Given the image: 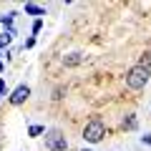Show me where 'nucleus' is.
<instances>
[{"mask_svg":"<svg viewBox=\"0 0 151 151\" xmlns=\"http://www.w3.org/2000/svg\"><path fill=\"white\" fill-rule=\"evenodd\" d=\"M43 126H30V129H28V134H30V136H40V134H43Z\"/></svg>","mask_w":151,"mask_h":151,"instance_id":"nucleus-9","label":"nucleus"},{"mask_svg":"<svg viewBox=\"0 0 151 151\" xmlns=\"http://www.w3.org/2000/svg\"><path fill=\"white\" fill-rule=\"evenodd\" d=\"M83 151H91V149H83Z\"/></svg>","mask_w":151,"mask_h":151,"instance_id":"nucleus-12","label":"nucleus"},{"mask_svg":"<svg viewBox=\"0 0 151 151\" xmlns=\"http://www.w3.org/2000/svg\"><path fill=\"white\" fill-rule=\"evenodd\" d=\"M28 96H30V88H28V86H18L15 91L10 93V98H8V101H10L13 106H20V103L28 101Z\"/></svg>","mask_w":151,"mask_h":151,"instance_id":"nucleus-4","label":"nucleus"},{"mask_svg":"<svg viewBox=\"0 0 151 151\" xmlns=\"http://www.w3.org/2000/svg\"><path fill=\"white\" fill-rule=\"evenodd\" d=\"M136 126H139V121H136V116H134V113H131V116H126V119H124V129L134 131Z\"/></svg>","mask_w":151,"mask_h":151,"instance_id":"nucleus-6","label":"nucleus"},{"mask_svg":"<svg viewBox=\"0 0 151 151\" xmlns=\"http://www.w3.org/2000/svg\"><path fill=\"white\" fill-rule=\"evenodd\" d=\"M45 149H50V151H68V141H65V136L60 134L58 129H50V131H45Z\"/></svg>","mask_w":151,"mask_h":151,"instance_id":"nucleus-3","label":"nucleus"},{"mask_svg":"<svg viewBox=\"0 0 151 151\" xmlns=\"http://www.w3.org/2000/svg\"><path fill=\"white\" fill-rule=\"evenodd\" d=\"M3 91H5V81H0V93H3Z\"/></svg>","mask_w":151,"mask_h":151,"instance_id":"nucleus-10","label":"nucleus"},{"mask_svg":"<svg viewBox=\"0 0 151 151\" xmlns=\"http://www.w3.org/2000/svg\"><path fill=\"white\" fill-rule=\"evenodd\" d=\"M139 65H144L146 70H151V48L144 50V55H141V63H139Z\"/></svg>","mask_w":151,"mask_h":151,"instance_id":"nucleus-7","label":"nucleus"},{"mask_svg":"<svg viewBox=\"0 0 151 151\" xmlns=\"http://www.w3.org/2000/svg\"><path fill=\"white\" fill-rule=\"evenodd\" d=\"M149 76H151V70H146L144 65H134V68H129V73H126V86H129L131 91H141V88L149 83Z\"/></svg>","mask_w":151,"mask_h":151,"instance_id":"nucleus-1","label":"nucleus"},{"mask_svg":"<svg viewBox=\"0 0 151 151\" xmlns=\"http://www.w3.org/2000/svg\"><path fill=\"white\" fill-rule=\"evenodd\" d=\"M0 70H3V63H0Z\"/></svg>","mask_w":151,"mask_h":151,"instance_id":"nucleus-11","label":"nucleus"},{"mask_svg":"<svg viewBox=\"0 0 151 151\" xmlns=\"http://www.w3.org/2000/svg\"><path fill=\"white\" fill-rule=\"evenodd\" d=\"M106 136V126H103V121L93 119L86 124V129H83V139L88 141V144H98V141Z\"/></svg>","mask_w":151,"mask_h":151,"instance_id":"nucleus-2","label":"nucleus"},{"mask_svg":"<svg viewBox=\"0 0 151 151\" xmlns=\"http://www.w3.org/2000/svg\"><path fill=\"white\" fill-rule=\"evenodd\" d=\"M81 60H83L81 53H70V55H65V58H63V63H65V65H78Z\"/></svg>","mask_w":151,"mask_h":151,"instance_id":"nucleus-5","label":"nucleus"},{"mask_svg":"<svg viewBox=\"0 0 151 151\" xmlns=\"http://www.w3.org/2000/svg\"><path fill=\"white\" fill-rule=\"evenodd\" d=\"M25 13H30V15H45V10H43V8L33 5V3H28V5H25Z\"/></svg>","mask_w":151,"mask_h":151,"instance_id":"nucleus-8","label":"nucleus"}]
</instances>
